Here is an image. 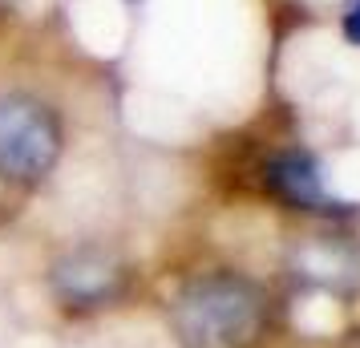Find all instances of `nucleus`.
<instances>
[{
  "instance_id": "obj_4",
  "label": "nucleus",
  "mask_w": 360,
  "mask_h": 348,
  "mask_svg": "<svg viewBox=\"0 0 360 348\" xmlns=\"http://www.w3.org/2000/svg\"><path fill=\"white\" fill-rule=\"evenodd\" d=\"M263 186H267V195H276L279 202H288L292 211H344V207H352V202L328 199L320 162L304 146L276 150L263 162Z\"/></svg>"
},
{
  "instance_id": "obj_3",
  "label": "nucleus",
  "mask_w": 360,
  "mask_h": 348,
  "mask_svg": "<svg viewBox=\"0 0 360 348\" xmlns=\"http://www.w3.org/2000/svg\"><path fill=\"white\" fill-rule=\"evenodd\" d=\"M130 283H134V271L117 259L114 251H101V247L65 251L49 267V288L65 312L110 308L117 299H126Z\"/></svg>"
},
{
  "instance_id": "obj_6",
  "label": "nucleus",
  "mask_w": 360,
  "mask_h": 348,
  "mask_svg": "<svg viewBox=\"0 0 360 348\" xmlns=\"http://www.w3.org/2000/svg\"><path fill=\"white\" fill-rule=\"evenodd\" d=\"M126 4H138V0H126Z\"/></svg>"
},
{
  "instance_id": "obj_5",
  "label": "nucleus",
  "mask_w": 360,
  "mask_h": 348,
  "mask_svg": "<svg viewBox=\"0 0 360 348\" xmlns=\"http://www.w3.org/2000/svg\"><path fill=\"white\" fill-rule=\"evenodd\" d=\"M340 33L348 45L360 49V0H344V13H340Z\"/></svg>"
},
{
  "instance_id": "obj_2",
  "label": "nucleus",
  "mask_w": 360,
  "mask_h": 348,
  "mask_svg": "<svg viewBox=\"0 0 360 348\" xmlns=\"http://www.w3.org/2000/svg\"><path fill=\"white\" fill-rule=\"evenodd\" d=\"M65 126L49 101L29 94L0 98V183L41 186L61 162Z\"/></svg>"
},
{
  "instance_id": "obj_1",
  "label": "nucleus",
  "mask_w": 360,
  "mask_h": 348,
  "mask_svg": "<svg viewBox=\"0 0 360 348\" xmlns=\"http://www.w3.org/2000/svg\"><path fill=\"white\" fill-rule=\"evenodd\" d=\"M182 348H255L267 332V292L243 271H202L170 299Z\"/></svg>"
}]
</instances>
